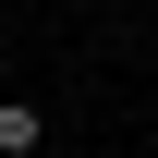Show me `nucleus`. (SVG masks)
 <instances>
[{
	"label": "nucleus",
	"mask_w": 158,
	"mask_h": 158,
	"mask_svg": "<svg viewBox=\"0 0 158 158\" xmlns=\"http://www.w3.org/2000/svg\"><path fill=\"white\" fill-rule=\"evenodd\" d=\"M37 146H49V110L37 98H0V158H37Z\"/></svg>",
	"instance_id": "obj_1"
}]
</instances>
